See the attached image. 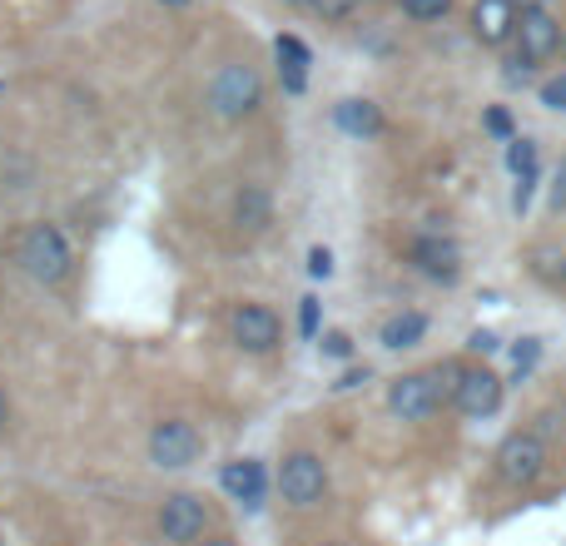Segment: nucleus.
<instances>
[{
  "label": "nucleus",
  "instance_id": "1",
  "mask_svg": "<svg viewBox=\"0 0 566 546\" xmlns=\"http://www.w3.org/2000/svg\"><path fill=\"white\" fill-rule=\"evenodd\" d=\"M15 264L30 283H40V288H60V283H70V273H75V249H70L65 229L50 224V219H40V224L20 229Z\"/></svg>",
  "mask_w": 566,
  "mask_h": 546
},
{
  "label": "nucleus",
  "instance_id": "2",
  "mask_svg": "<svg viewBox=\"0 0 566 546\" xmlns=\"http://www.w3.org/2000/svg\"><path fill=\"white\" fill-rule=\"evenodd\" d=\"M462 363H432V368L402 372L388 382V412L398 422H428L438 408L452 402V382H458Z\"/></svg>",
  "mask_w": 566,
  "mask_h": 546
},
{
  "label": "nucleus",
  "instance_id": "3",
  "mask_svg": "<svg viewBox=\"0 0 566 546\" xmlns=\"http://www.w3.org/2000/svg\"><path fill=\"white\" fill-rule=\"evenodd\" d=\"M205 99H209V115L214 119L244 125V119H254L259 109H264V75H259L249 60H224V65L214 70V80H209Z\"/></svg>",
  "mask_w": 566,
  "mask_h": 546
},
{
  "label": "nucleus",
  "instance_id": "4",
  "mask_svg": "<svg viewBox=\"0 0 566 546\" xmlns=\"http://www.w3.org/2000/svg\"><path fill=\"white\" fill-rule=\"evenodd\" d=\"M155 532L165 546H199L214 532V507H209L205 492H165L155 507Z\"/></svg>",
  "mask_w": 566,
  "mask_h": 546
},
{
  "label": "nucleus",
  "instance_id": "5",
  "mask_svg": "<svg viewBox=\"0 0 566 546\" xmlns=\"http://www.w3.org/2000/svg\"><path fill=\"white\" fill-rule=\"evenodd\" d=\"M279 497H283V507H293V512H313V507H323V497H328V462L318 458V452H308V448H298V452H283V462H279Z\"/></svg>",
  "mask_w": 566,
  "mask_h": 546
},
{
  "label": "nucleus",
  "instance_id": "6",
  "mask_svg": "<svg viewBox=\"0 0 566 546\" xmlns=\"http://www.w3.org/2000/svg\"><path fill=\"white\" fill-rule=\"evenodd\" d=\"M492 472L507 487H537L547 477V442H542V432H532V428L507 432L497 442V452H492Z\"/></svg>",
  "mask_w": 566,
  "mask_h": 546
},
{
  "label": "nucleus",
  "instance_id": "7",
  "mask_svg": "<svg viewBox=\"0 0 566 546\" xmlns=\"http://www.w3.org/2000/svg\"><path fill=\"white\" fill-rule=\"evenodd\" d=\"M205 432H199V422H189V418H159L155 428H149V438H145V452H149V462H155L159 472H185V468H195L199 458H205Z\"/></svg>",
  "mask_w": 566,
  "mask_h": 546
},
{
  "label": "nucleus",
  "instance_id": "8",
  "mask_svg": "<svg viewBox=\"0 0 566 546\" xmlns=\"http://www.w3.org/2000/svg\"><path fill=\"white\" fill-rule=\"evenodd\" d=\"M229 338H234L239 353H249V358H269V353L283 348V318L269 303H234L229 308Z\"/></svg>",
  "mask_w": 566,
  "mask_h": 546
},
{
  "label": "nucleus",
  "instance_id": "9",
  "mask_svg": "<svg viewBox=\"0 0 566 546\" xmlns=\"http://www.w3.org/2000/svg\"><path fill=\"white\" fill-rule=\"evenodd\" d=\"M408 264L422 273L428 283H458L462 279V249H458V239H448V234H412L408 239Z\"/></svg>",
  "mask_w": 566,
  "mask_h": 546
},
{
  "label": "nucleus",
  "instance_id": "10",
  "mask_svg": "<svg viewBox=\"0 0 566 546\" xmlns=\"http://www.w3.org/2000/svg\"><path fill=\"white\" fill-rule=\"evenodd\" d=\"M502 392H507V382H502L492 368H468V363H462L458 382H452V408H458L462 418L482 422L502 408Z\"/></svg>",
  "mask_w": 566,
  "mask_h": 546
},
{
  "label": "nucleus",
  "instance_id": "11",
  "mask_svg": "<svg viewBox=\"0 0 566 546\" xmlns=\"http://www.w3.org/2000/svg\"><path fill=\"white\" fill-rule=\"evenodd\" d=\"M517 60H527V65H542V60H552L562 50V25L552 20V10H517Z\"/></svg>",
  "mask_w": 566,
  "mask_h": 546
},
{
  "label": "nucleus",
  "instance_id": "12",
  "mask_svg": "<svg viewBox=\"0 0 566 546\" xmlns=\"http://www.w3.org/2000/svg\"><path fill=\"white\" fill-rule=\"evenodd\" d=\"M219 487L244 512H259L269 502V472H264V462H254V458H234L219 468Z\"/></svg>",
  "mask_w": 566,
  "mask_h": 546
},
{
  "label": "nucleus",
  "instance_id": "13",
  "mask_svg": "<svg viewBox=\"0 0 566 546\" xmlns=\"http://www.w3.org/2000/svg\"><path fill=\"white\" fill-rule=\"evenodd\" d=\"M229 224L244 239L269 234V224H274V195H269L259 179H244V185L234 189V204H229Z\"/></svg>",
  "mask_w": 566,
  "mask_h": 546
},
{
  "label": "nucleus",
  "instance_id": "14",
  "mask_svg": "<svg viewBox=\"0 0 566 546\" xmlns=\"http://www.w3.org/2000/svg\"><path fill=\"white\" fill-rule=\"evenodd\" d=\"M333 125H338L348 139H378L382 135V109L363 95H348V99L333 105Z\"/></svg>",
  "mask_w": 566,
  "mask_h": 546
},
{
  "label": "nucleus",
  "instance_id": "15",
  "mask_svg": "<svg viewBox=\"0 0 566 546\" xmlns=\"http://www.w3.org/2000/svg\"><path fill=\"white\" fill-rule=\"evenodd\" d=\"M512 30H517V6H512V0H478V10H472V35H478L482 45H502Z\"/></svg>",
  "mask_w": 566,
  "mask_h": 546
},
{
  "label": "nucleus",
  "instance_id": "16",
  "mask_svg": "<svg viewBox=\"0 0 566 546\" xmlns=\"http://www.w3.org/2000/svg\"><path fill=\"white\" fill-rule=\"evenodd\" d=\"M428 328H432V318L422 308H402V313H392V318H382V328H378V343L388 353H402V348H418L422 338H428Z\"/></svg>",
  "mask_w": 566,
  "mask_h": 546
},
{
  "label": "nucleus",
  "instance_id": "17",
  "mask_svg": "<svg viewBox=\"0 0 566 546\" xmlns=\"http://www.w3.org/2000/svg\"><path fill=\"white\" fill-rule=\"evenodd\" d=\"M507 169H512V179H522V175H542V165H537V145H532V139H507Z\"/></svg>",
  "mask_w": 566,
  "mask_h": 546
},
{
  "label": "nucleus",
  "instance_id": "18",
  "mask_svg": "<svg viewBox=\"0 0 566 546\" xmlns=\"http://www.w3.org/2000/svg\"><path fill=\"white\" fill-rule=\"evenodd\" d=\"M452 10V0H402V15L418 20V25H432V20H442Z\"/></svg>",
  "mask_w": 566,
  "mask_h": 546
},
{
  "label": "nucleus",
  "instance_id": "19",
  "mask_svg": "<svg viewBox=\"0 0 566 546\" xmlns=\"http://www.w3.org/2000/svg\"><path fill=\"white\" fill-rule=\"evenodd\" d=\"M274 60H289V65H303V70H308V65H313V50L303 45L298 35H279V40H274Z\"/></svg>",
  "mask_w": 566,
  "mask_h": 546
},
{
  "label": "nucleus",
  "instance_id": "20",
  "mask_svg": "<svg viewBox=\"0 0 566 546\" xmlns=\"http://www.w3.org/2000/svg\"><path fill=\"white\" fill-rule=\"evenodd\" d=\"M542 109H552V115H566V75H547L537 90Z\"/></svg>",
  "mask_w": 566,
  "mask_h": 546
},
{
  "label": "nucleus",
  "instance_id": "21",
  "mask_svg": "<svg viewBox=\"0 0 566 546\" xmlns=\"http://www.w3.org/2000/svg\"><path fill=\"white\" fill-rule=\"evenodd\" d=\"M318 353L323 358H333V363H343V358H353V338L343 328H333V333H323L318 338Z\"/></svg>",
  "mask_w": 566,
  "mask_h": 546
},
{
  "label": "nucleus",
  "instance_id": "22",
  "mask_svg": "<svg viewBox=\"0 0 566 546\" xmlns=\"http://www.w3.org/2000/svg\"><path fill=\"white\" fill-rule=\"evenodd\" d=\"M482 129H488L492 139H517V135H512V115L502 105H492L488 115H482Z\"/></svg>",
  "mask_w": 566,
  "mask_h": 546
},
{
  "label": "nucleus",
  "instance_id": "23",
  "mask_svg": "<svg viewBox=\"0 0 566 546\" xmlns=\"http://www.w3.org/2000/svg\"><path fill=\"white\" fill-rule=\"evenodd\" d=\"M279 80H283V90H289V95H303V90H308V70L289 65V60H279Z\"/></svg>",
  "mask_w": 566,
  "mask_h": 546
},
{
  "label": "nucleus",
  "instance_id": "24",
  "mask_svg": "<svg viewBox=\"0 0 566 546\" xmlns=\"http://www.w3.org/2000/svg\"><path fill=\"white\" fill-rule=\"evenodd\" d=\"M298 333L303 338H318V298H298Z\"/></svg>",
  "mask_w": 566,
  "mask_h": 546
},
{
  "label": "nucleus",
  "instance_id": "25",
  "mask_svg": "<svg viewBox=\"0 0 566 546\" xmlns=\"http://www.w3.org/2000/svg\"><path fill=\"white\" fill-rule=\"evenodd\" d=\"M353 6H358V0H313V10H318V15L328 20V25L348 20V15H353Z\"/></svg>",
  "mask_w": 566,
  "mask_h": 546
},
{
  "label": "nucleus",
  "instance_id": "26",
  "mask_svg": "<svg viewBox=\"0 0 566 546\" xmlns=\"http://www.w3.org/2000/svg\"><path fill=\"white\" fill-rule=\"evenodd\" d=\"M502 343H497V333L492 328H478V333H468V353H482V358H488V353H497Z\"/></svg>",
  "mask_w": 566,
  "mask_h": 546
},
{
  "label": "nucleus",
  "instance_id": "27",
  "mask_svg": "<svg viewBox=\"0 0 566 546\" xmlns=\"http://www.w3.org/2000/svg\"><path fill=\"white\" fill-rule=\"evenodd\" d=\"M542 358V338H522V348H517V378L522 372H532V363Z\"/></svg>",
  "mask_w": 566,
  "mask_h": 546
},
{
  "label": "nucleus",
  "instance_id": "28",
  "mask_svg": "<svg viewBox=\"0 0 566 546\" xmlns=\"http://www.w3.org/2000/svg\"><path fill=\"white\" fill-rule=\"evenodd\" d=\"M308 273H313V279H328V273H333V254H328V249H308Z\"/></svg>",
  "mask_w": 566,
  "mask_h": 546
},
{
  "label": "nucleus",
  "instance_id": "29",
  "mask_svg": "<svg viewBox=\"0 0 566 546\" xmlns=\"http://www.w3.org/2000/svg\"><path fill=\"white\" fill-rule=\"evenodd\" d=\"M552 209H566V159H562V169H557V179H552Z\"/></svg>",
  "mask_w": 566,
  "mask_h": 546
},
{
  "label": "nucleus",
  "instance_id": "30",
  "mask_svg": "<svg viewBox=\"0 0 566 546\" xmlns=\"http://www.w3.org/2000/svg\"><path fill=\"white\" fill-rule=\"evenodd\" d=\"M363 382H368V368H348L338 382H333V388H338V392H348V388H363Z\"/></svg>",
  "mask_w": 566,
  "mask_h": 546
},
{
  "label": "nucleus",
  "instance_id": "31",
  "mask_svg": "<svg viewBox=\"0 0 566 546\" xmlns=\"http://www.w3.org/2000/svg\"><path fill=\"white\" fill-rule=\"evenodd\" d=\"M199 546H239L234 537H229V532H209V537L205 542H199Z\"/></svg>",
  "mask_w": 566,
  "mask_h": 546
},
{
  "label": "nucleus",
  "instance_id": "32",
  "mask_svg": "<svg viewBox=\"0 0 566 546\" xmlns=\"http://www.w3.org/2000/svg\"><path fill=\"white\" fill-rule=\"evenodd\" d=\"M10 428V398H6V388H0V432Z\"/></svg>",
  "mask_w": 566,
  "mask_h": 546
},
{
  "label": "nucleus",
  "instance_id": "33",
  "mask_svg": "<svg viewBox=\"0 0 566 546\" xmlns=\"http://www.w3.org/2000/svg\"><path fill=\"white\" fill-rule=\"evenodd\" d=\"M512 6H517V10H542L547 0H512Z\"/></svg>",
  "mask_w": 566,
  "mask_h": 546
},
{
  "label": "nucleus",
  "instance_id": "34",
  "mask_svg": "<svg viewBox=\"0 0 566 546\" xmlns=\"http://www.w3.org/2000/svg\"><path fill=\"white\" fill-rule=\"evenodd\" d=\"M283 6H313V0H283Z\"/></svg>",
  "mask_w": 566,
  "mask_h": 546
},
{
  "label": "nucleus",
  "instance_id": "35",
  "mask_svg": "<svg viewBox=\"0 0 566 546\" xmlns=\"http://www.w3.org/2000/svg\"><path fill=\"white\" fill-rule=\"evenodd\" d=\"M562 60H566V30H562Z\"/></svg>",
  "mask_w": 566,
  "mask_h": 546
},
{
  "label": "nucleus",
  "instance_id": "36",
  "mask_svg": "<svg viewBox=\"0 0 566 546\" xmlns=\"http://www.w3.org/2000/svg\"><path fill=\"white\" fill-rule=\"evenodd\" d=\"M562 288H566V259H562Z\"/></svg>",
  "mask_w": 566,
  "mask_h": 546
},
{
  "label": "nucleus",
  "instance_id": "37",
  "mask_svg": "<svg viewBox=\"0 0 566 546\" xmlns=\"http://www.w3.org/2000/svg\"><path fill=\"white\" fill-rule=\"evenodd\" d=\"M318 546H348V542H318Z\"/></svg>",
  "mask_w": 566,
  "mask_h": 546
},
{
  "label": "nucleus",
  "instance_id": "38",
  "mask_svg": "<svg viewBox=\"0 0 566 546\" xmlns=\"http://www.w3.org/2000/svg\"><path fill=\"white\" fill-rule=\"evenodd\" d=\"M165 6H185V0H165Z\"/></svg>",
  "mask_w": 566,
  "mask_h": 546
},
{
  "label": "nucleus",
  "instance_id": "39",
  "mask_svg": "<svg viewBox=\"0 0 566 546\" xmlns=\"http://www.w3.org/2000/svg\"><path fill=\"white\" fill-rule=\"evenodd\" d=\"M0 99H6V85H0Z\"/></svg>",
  "mask_w": 566,
  "mask_h": 546
}]
</instances>
